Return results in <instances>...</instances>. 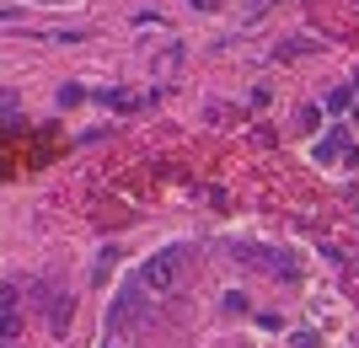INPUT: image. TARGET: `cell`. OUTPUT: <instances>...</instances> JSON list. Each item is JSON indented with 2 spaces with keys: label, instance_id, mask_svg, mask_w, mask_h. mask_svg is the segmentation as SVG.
I'll return each instance as SVG.
<instances>
[{
  "label": "cell",
  "instance_id": "obj_1",
  "mask_svg": "<svg viewBox=\"0 0 359 348\" xmlns=\"http://www.w3.org/2000/svg\"><path fill=\"white\" fill-rule=\"evenodd\" d=\"M140 316H145V279H129V284L118 289V300L107 305V327L118 333V327H135Z\"/></svg>",
  "mask_w": 359,
  "mask_h": 348
},
{
  "label": "cell",
  "instance_id": "obj_2",
  "mask_svg": "<svg viewBox=\"0 0 359 348\" xmlns=\"http://www.w3.org/2000/svg\"><path fill=\"white\" fill-rule=\"evenodd\" d=\"M182 273V252L177 246H166V252H156V258H145V268H140V279H145L150 295H161V289H172V279Z\"/></svg>",
  "mask_w": 359,
  "mask_h": 348
},
{
  "label": "cell",
  "instance_id": "obj_3",
  "mask_svg": "<svg viewBox=\"0 0 359 348\" xmlns=\"http://www.w3.org/2000/svg\"><path fill=\"white\" fill-rule=\"evenodd\" d=\"M48 305H54V316H48L54 321V337H65L70 333V316H75V295H54Z\"/></svg>",
  "mask_w": 359,
  "mask_h": 348
},
{
  "label": "cell",
  "instance_id": "obj_4",
  "mask_svg": "<svg viewBox=\"0 0 359 348\" xmlns=\"http://www.w3.org/2000/svg\"><path fill=\"white\" fill-rule=\"evenodd\" d=\"M327 107H332V113H348V107H354V86H332L327 91Z\"/></svg>",
  "mask_w": 359,
  "mask_h": 348
},
{
  "label": "cell",
  "instance_id": "obj_5",
  "mask_svg": "<svg viewBox=\"0 0 359 348\" xmlns=\"http://www.w3.org/2000/svg\"><path fill=\"white\" fill-rule=\"evenodd\" d=\"M6 343H22V305L6 311ZM6 343H0V348H6Z\"/></svg>",
  "mask_w": 359,
  "mask_h": 348
},
{
  "label": "cell",
  "instance_id": "obj_6",
  "mask_svg": "<svg viewBox=\"0 0 359 348\" xmlns=\"http://www.w3.org/2000/svg\"><path fill=\"white\" fill-rule=\"evenodd\" d=\"M290 348H322V337H316L311 327H306V333H295V337H290Z\"/></svg>",
  "mask_w": 359,
  "mask_h": 348
},
{
  "label": "cell",
  "instance_id": "obj_7",
  "mask_svg": "<svg viewBox=\"0 0 359 348\" xmlns=\"http://www.w3.org/2000/svg\"><path fill=\"white\" fill-rule=\"evenodd\" d=\"M295 123H300V129H316V123H322V113H316V107H300Z\"/></svg>",
  "mask_w": 359,
  "mask_h": 348
},
{
  "label": "cell",
  "instance_id": "obj_8",
  "mask_svg": "<svg viewBox=\"0 0 359 348\" xmlns=\"http://www.w3.org/2000/svg\"><path fill=\"white\" fill-rule=\"evenodd\" d=\"M194 6H198V11H210V6H215V0H194Z\"/></svg>",
  "mask_w": 359,
  "mask_h": 348
},
{
  "label": "cell",
  "instance_id": "obj_9",
  "mask_svg": "<svg viewBox=\"0 0 359 348\" xmlns=\"http://www.w3.org/2000/svg\"><path fill=\"white\" fill-rule=\"evenodd\" d=\"M6 348H22V343H6Z\"/></svg>",
  "mask_w": 359,
  "mask_h": 348
},
{
  "label": "cell",
  "instance_id": "obj_10",
  "mask_svg": "<svg viewBox=\"0 0 359 348\" xmlns=\"http://www.w3.org/2000/svg\"><path fill=\"white\" fill-rule=\"evenodd\" d=\"M257 6H269V0H257Z\"/></svg>",
  "mask_w": 359,
  "mask_h": 348
},
{
  "label": "cell",
  "instance_id": "obj_11",
  "mask_svg": "<svg viewBox=\"0 0 359 348\" xmlns=\"http://www.w3.org/2000/svg\"><path fill=\"white\" fill-rule=\"evenodd\" d=\"M102 348H113V343H102Z\"/></svg>",
  "mask_w": 359,
  "mask_h": 348
}]
</instances>
